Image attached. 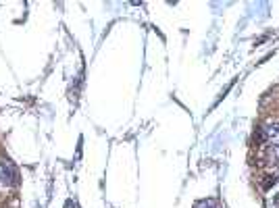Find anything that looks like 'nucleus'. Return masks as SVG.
<instances>
[{
	"label": "nucleus",
	"instance_id": "nucleus-1",
	"mask_svg": "<svg viewBox=\"0 0 279 208\" xmlns=\"http://www.w3.org/2000/svg\"><path fill=\"white\" fill-rule=\"evenodd\" d=\"M0 181H2L4 186H15V183H17V173H15L13 165L0 163Z\"/></svg>",
	"mask_w": 279,
	"mask_h": 208
},
{
	"label": "nucleus",
	"instance_id": "nucleus-2",
	"mask_svg": "<svg viewBox=\"0 0 279 208\" xmlns=\"http://www.w3.org/2000/svg\"><path fill=\"white\" fill-rule=\"evenodd\" d=\"M194 208H219V202L213 200V198H208V200H200V202H196Z\"/></svg>",
	"mask_w": 279,
	"mask_h": 208
}]
</instances>
